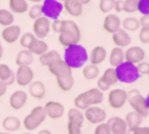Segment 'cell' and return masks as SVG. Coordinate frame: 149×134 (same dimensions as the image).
Listing matches in <instances>:
<instances>
[{"instance_id":"obj_9","label":"cell","mask_w":149,"mask_h":134,"mask_svg":"<svg viewBox=\"0 0 149 134\" xmlns=\"http://www.w3.org/2000/svg\"><path fill=\"white\" fill-rule=\"evenodd\" d=\"M63 8V5L58 0H45L42 5V12L45 17L56 20L58 19Z\"/></svg>"},{"instance_id":"obj_18","label":"cell","mask_w":149,"mask_h":134,"mask_svg":"<svg viewBox=\"0 0 149 134\" xmlns=\"http://www.w3.org/2000/svg\"><path fill=\"white\" fill-rule=\"evenodd\" d=\"M21 28L18 25H10L2 31V38L6 43L13 44L20 37Z\"/></svg>"},{"instance_id":"obj_32","label":"cell","mask_w":149,"mask_h":134,"mask_svg":"<svg viewBox=\"0 0 149 134\" xmlns=\"http://www.w3.org/2000/svg\"><path fill=\"white\" fill-rule=\"evenodd\" d=\"M61 59V55L57 50H48L45 54L40 56L39 61L40 64L43 66H49L51 63L54 61Z\"/></svg>"},{"instance_id":"obj_60","label":"cell","mask_w":149,"mask_h":134,"mask_svg":"<svg viewBox=\"0 0 149 134\" xmlns=\"http://www.w3.org/2000/svg\"><path fill=\"white\" fill-rule=\"evenodd\" d=\"M2 133H1V132H0V134H2Z\"/></svg>"},{"instance_id":"obj_19","label":"cell","mask_w":149,"mask_h":134,"mask_svg":"<svg viewBox=\"0 0 149 134\" xmlns=\"http://www.w3.org/2000/svg\"><path fill=\"white\" fill-rule=\"evenodd\" d=\"M121 21L116 15L110 14L105 17L102 24L103 30L110 34H114L120 29Z\"/></svg>"},{"instance_id":"obj_41","label":"cell","mask_w":149,"mask_h":134,"mask_svg":"<svg viewBox=\"0 0 149 134\" xmlns=\"http://www.w3.org/2000/svg\"><path fill=\"white\" fill-rule=\"evenodd\" d=\"M138 38L141 43L147 45L149 42V27H142L139 32Z\"/></svg>"},{"instance_id":"obj_56","label":"cell","mask_w":149,"mask_h":134,"mask_svg":"<svg viewBox=\"0 0 149 134\" xmlns=\"http://www.w3.org/2000/svg\"><path fill=\"white\" fill-rule=\"evenodd\" d=\"M126 134H131V133H130V131H127V133H126Z\"/></svg>"},{"instance_id":"obj_27","label":"cell","mask_w":149,"mask_h":134,"mask_svg":"<svg viewBox=\"0 0 149 134\" xmlns=\"http://www.w3.org/2000/svg\"><path fill=\"white\" fill-rule=\"evenodd\" d=\"M34 55L28 49L21 50L16 56L15 62L18 67L19 66H30L34 62Z\"/></svg>"},{"instance_id":"obj_38","label":"cell","mask_w":149,"mask_h":134,"mask_svg":"<svg viewBox=\"0 0 149 134\" xmlns=\"http://www.w3.org/2000/svg\"><path fill=\"white\" fill-rule=\"evenodd\" d=\"M116 0H100L99 2V10L103 14H107L113 10L114 3Z\"/></svg>"},{"instance_id":"obj_52","label":"cell","mask_w":149,"mask_h":134,"mask_svg":"<svg viewBox=\"0 0 149 134\" xmlns=\"http://www.w3.org/2000/svg\"><path fill=\"white\" fill-rule=\"evenodd\" d=\"M2 56H3V47H2V44L0 42V59H2Z\"/></svg>"},{"instance_id":"obj_1","label":"cell","mask_w":149,"mask_h":134,"mask_svg":"<svg viewBox=\"0 0 149 134\" xmlns=\"http://www.w3.org/2000/svg\"><path fill=\"white\" fill-rule=\"evenodd\" d=\"M81 39V30L78 25L71 20H63L58 42L65 47L78 45Z\"/></svg>"},{"instance_id":"obj_16","label":"cell","mask_w":149,"mask_h":134,"mask_svg":"<svg viewBox=\"0 0 149 134\" xmlns=\"http://www.w3.org/2000/svg\"><path fill=\"white\" fill-rule=\"evenodd\" d=\"M44 108L46 116L52 119H61L65 112V107L61 103L50 101L46 103Z\"/></svg>"},{"instance_id":"obj_57","label":"cell","mask_w":149,"mask_h":134,"mask_svg":"<svg viewBox=\"0 0 149 134\" xmlns=\"http://www.w3.org/2000/svg\"><path fill=\"white\" fill-rule=\"evenodd\" d=\"M2 134H12V133H3Z\"/></svg>"},{"instance_id":"obj_17","label":"cell","mask_w":149,"mask_h":134,"mask_svg":"<svg viewBox=\"0 0 149 134\" xmlns=\"http://www.w3.org/2000/svg\"><path fill=\"white\" fill-rule=\"evenodd\" d=\"M28 101V95L24 91L18 90L10 95L9 104L13 110L19 111L23 108Z\"/></svg>"},{"instance_id":"obj_55","label":"cell","mask_w":149,"mask_h":134,"mask_svg":"<svg viewBox=\"0 0 149 134\" xmlns=\"http://www.w3.org/2000/svg\"><path fill=\"white\" fill-rule=\"evenodd\" d=\"M22 134H32V133H29V132H26V133H23Z\"/></svg>"},{"instance_id":"obj_4","label":"cell","mask_w":149,"mask_h":134,"mask_svg":"<svg viewBox=\"0 0 149 134\" xmlns=\"http://www.w3.org/2000/svg\"><path fill=\"white\" fill-rule=\"evenodd\" d=\"M127 102L134 111L138 113L142 118L148 116V98L146 99L138 90L132 89L127 92Z\"/></svg>"},{"instance_id":"obj_35","label":"cell","mask_w":149,"mask_h":134,"mask_svg":"<svg viewBox=\"0 0 149 134\" xmlns=\"http://www.w3.org/2000/svg\"><path fill=\"white\" fill-rule=\"evenodd\" d=\"M122 27L125 31H135L140 27L139 19L134 17H127L122 22Z\"/></svg>"},{"instance_id":"obj_58","label":"cell","mask_w":149,"mask_h":134,"mask_svg":"<svg viewBox=\"0 0 149 134\" xmlns=\"http://www.w3.org/2000/svg\"><path fill=\"white\" fill-rule=\"evenodd\" d=\"M41 1H42V0H37V2H41ZM43 1H45V0H43Z\"/></svg>"},{"instance_id":"obj_42","label":"cell","mask_w":149,"mask_h":134,"mask_svg":"<svg viewBox=\"0 0 149 134\" xmlns=\"http://www.w3.org/2000/svg\"><path fill=\"white\" fill-rule=\"evenodd\" d=\"M137 10L142 15H149V0H139Z\"/></svg>"},{"instance_id":"obj_25","label":"cell","mask_w":149,"mask_h":134,"mask_svg":"<svg viewBox=\"0 0 149 134\" xmlns=\"http://www.w3.org/2000/svg\"><path fill=\"white\" fill-rule=\"evenodd\" d=\"M0 81L7 86H10L15 82V74L8 65L0 64Z\"/></svg>"},{"instance_id":"obj_21","label":"cell","mask_w":149,"mask_h":134,"mask_svg":"<svg viewBox=\"0 0 149 134\" xmlns=\"http://www.w3.org/2000/svg\"><path fill=\"white\" fill-rule=\"evenodd\" d=\"M112 40L116 47H127L131 42V38L124 29H119L112 34Z\"/></svg>"},{"instance_id":"obj_37","label":"cell","mask_w":149,"mask_h":134,"mask_svg":"<svg viewBox=\"0 0 149 134\" xmlns=\"http://www.w3.org/2000/svg\"><path fill=\"white\" fill-rule=\"evenodd\" d=\"M139 0H125L123 2V11L127 14H133L137 11Z\"/></svg>"},{"instance_id":"obj_30","label":"cell","mask_w":149,"mask_h":134,"mask_svg":"<svg viewBox=\"0 0 149 134\" xmlns=\"http://www.w3.org/2000/svg\"><path fill=\"white\" fill-rule=\"evenodd\" d=\"M48 49H49V46H48L47 43L41 39H37V38L31 42V44L28 47V50L33 55H37L39 56L48 51Z\"/></svg>"},{"instance_id":"obj_53","label":"cell","mask_w":149,"mask_h":134,"mask_svg":"<svg viewBox=\"0 0 149 134\" xmlns=\"http://www.w3.org/2000/svg\"><path fill=\"white\" fill-rule=\"evenodd\" d=\"M68 134H82L81 133V131H79V132H72V133H68Z\"/></svg>"},{"instance_id":"obj_43","label":"cell","mask_w":149,"mask_h":134,"mask_svg":"<svg viewBox=\"0 0 149 134\" xmlns=\"http://www.w3.org/2000/svg\"><path fill=\"white\" fill-rule=\"evenodd\" d=\"M137 71L140 75H148L149 74V64L147 62H142L138 63L136 65Z\"/></svg>"},{"instance_id":"obj_23","label":"cell","mask_w":149,"mask_h":134,"mask_svg":"<svg viewBox=\"0 0 149 134\" xmlns=\"http://www.w3.org/2000/svg\"><path fill=\"white\" fill-rule=\"evenodd\" d=\"M107 58V50L102 46H96L90 52L89 56L90 64L98 66Z\"/></svg>"},{"instance_id":"obj_28","label":"cell","mask_w":149,"mask_h":134,"mask_svg":"<svg viewBox=\"0 0 149 134\" xmlns=\"http://www.w3.org/2000/svg\"><path fill=\"white\" fill-rule=\"evenodd\" d=\"M142 119H143V118L138 113L135 112V111H130L126 114L124 120L125 122L127 130L130 131V130L134 129L136 127H140L142 122Z\"/></svg>"},{"instance_id":"obj_44","label":"cell","mask_w":149,"mask_h":134,"mask_svg":"<svg viewBox=\"0 0 149 134\" xmlns=\"http://www.w3.org/2000/svg\"><path fill=\"white\" fill-rule=\"evenodd\" d=\"M94 134H111V132L107 123H101L95 127Z\"/></svg>"},{"instance_id":"obj_36","label":"cell","mask_w":149,"mask_h":134,"mask_svg":"<svg viewBox=\"0 0 149 134\" xmlns=\"http://www.w3.org/2000/svg\"><path fill=\"white\" fill-rule=\"evenodd\" d=\"M14 21V17L11 12L5 9L0 10V25L8 27L11 25Z\"/></svg>"},{"instance_id":"obj_20","label":"cell","mask_w":149,"mask_h":134,"mask_svg":"<svg viewBox=\"0 0 149 134\" xmlns=\"http://www.w3.org/2000/svg\"><path fill=\"white\" fill-rule=\"evenodd\" d=\"M107 124L110 127L111 134H126L128 131L125 120L118 116L110 118Z\"/></svg>"},{"instance_id":"obj_40","label":"cell","mask_w":149,"mask_h":134,"mask_svg":"<svg viewBox=\"0 0 149 134\" xmlns=\"http://www.w3.org/2000/svg\"><path fill=\"white\" fill-rule=\"evenodd\" d=\"M42 14V5H33L29 11V17L32 20H36L38 18L41 17Z\"/></svg>"},{"instance_id":"obj_24","label":"cell","mask_w":149,"mask_h":134,"mask_svg":"<svg viewBox=\"0 0 149 134\" xmlns=\"http://www.w3.org/2000/svg\"><path fill=\"white\" fill-rule=\"evenodd\" d=\"M63 6L66 11L72 16H79L83 12V5L78 0H65Z\"/></svg>"},{"instance_id":"obj_49","label":"cell","mask_w":149,"mask_h":134,"mask_svg":"<svg viewBox=\"0 0 149 134\" xmlns=\"http://www.w3.org/2000/svg\"><path fill=\"white\" fill-rule=\"evenodd\" d=\"M7 87L8 86L5 83L0 81V98L5 95L6 91H7Z\"/></svg>"},{"instance_id":"obj_7","label":"cell","mask_w":149,"mask_h":134,"mask_svg":"<svg viewBox=\"0 0 149 134\" xmlns=\"http://www.w3.org/2000/svg\"><path fill=\"white\" fill-rule=\"evenodd\" d=\"M68 133L79 132L83 127L84 116L77 108H71L67 113Z\"/></svg>"},{"instance_id":"obj_59","label":"cell","mask_w":149,"mask_h":134,"mask_svg":"<svg viewBox=\"0 0 149 134\" xmlns=\"http://www.w3.org/2000/svg\"><path fill=\"white\" fill-rule=\"evenodd\" d=\"M59 1H61V2H64L65 0H59Z\"/></svg>"},{"instance_id":"obj_47","label":"cell","mask_w":149,"mask_h":134,"mask_svg":"<svg viewBox=\"0 0 149 134\" xmlns=\"http://www.w3.org/2000/svg\"><path fill=\"white\" fill-rule=\"evenodd\" d=\"M139 22L142 27H149V15H142Z\"/></svg>"},{"instance_id":"obj_39","label":"cell","mask_w":149,"mask_h":134,"mask_svg":"<svg viewBox=\"0 0 149 134\" xmlns=\"http://www.w3.org/2000/svg\"><path fill=\"white\" fill-rule=\"evenodd\" d=\"M36 39V37L34 35L31 33H26L24 34L22 36L20 37L19 39V44L23 48L28 49L31 42Z\"/></svg>"},{"instance_id":"obj_15","label":"cell","mask_w":149,"mask_h":134,"mask_svg":"<svg viewBox=\"0 0 149 134\" xmlns=\"http://www.w3.org/2000/svg\"><path fill=\"white\" fill-rule=\"evenodd\" d=\"M146 58L145 50L138 46H133L129 47L125 51V62L133 65H137L142 62Z\"/></svg>"},{"instance_id":"obj_13","label":"cell","mask_w":149,"mask_h":134,"mask_svg":"<svg viewBox=\"0 0 149 134\" xmlns=\"http://www.w3.org/2000/svg\"><path fill=\"white\" fill-rule=\"evenodd\" d=\"M50 31V22L48 18L41 16L36 19L33 25L34 36L38 39H44Z\"/></svg>"},{"instance_id":"obj_10","label":"cell","mask_w":149,"mask_h":134,"mask_svg":"<svg viewBox=\"0 0 149 134\" xmlns=\"http://www.w3.org/2000/svg\"><path fill=\"white\" fill-rule=\"evenodd\" d=\"M108 104L113 109H120L127 102V91L122 89H113L109 92Z\"/></svg>"},{"instance_id":"obj_14","label":"cell","mask_w":149,"mask_h":134,"mask_svg":"<svg viewBox=\"0 0 149 134\" xmlns=\"http://www.w3.org/2000/svg\"><path fill=\"white\" fill-rule=\"evenodd\" d=\"M49 73L55 76L56 79L72 74V68L63 59H58L47 66Z\"/></svg>"},{"instance_id":"obj_11","label":"cell","mask_w":149,"mask_h":134,"mask_svg":"<svg viewBox=\"0 0 149 134\" xmlns=\"http://www.w3.org/2000/svg\"><path fill=\"white\" fill-rule=\"evenodd\" d=\"M34 74L29 66H19L15 74V82L20 87H26L33 82Z\"/></svg>"},{"instance_id":"obj_12","label":"cell","mask_w":149,"mask_h":134,"mask_svg":"<svg viewBox=\"0 0 149 134\" xmlns=\"http://www.w3.org/2000/svg\"><path fill=\"white\" fill-rule=\"evenodd\" d=\"M84 118L87 122L93 124L103 123L107 118V113L102 107L97 106H91L85 110Z\"/></svg>"},{"instance_id":"obj_26","label":"cell","mask_w":149,"mask_h":134,"mask_svg":"<svg viewBox=\"0 0 149 134\" xmlns=\"http://www.w3.org/2000/svg\"><path fill=\"white\" fill-rule=\"evenodd\" d=\"M125 62V51L121 47H115L112 49L109 56V63L114 68Z\"/></svg>"},{"instance_id":"obj_6","label":"cell","mask_w":149,"mask_h":134,"mask_svg":"<svg viewBox=\"0 0 149 134\" xmlns=\"http://www.w3.org/2000/svg\"><path fill=\"white\" fill-rule=\"evenodd\" d=\"M46 119V114L42 106H37L23 119V126L27 131H32L40 127Z\"/></svg>"},{"instance_id":"obj_29","label":"cell","mask_w":149,"mask_h":134,"mask_svg":"<svg viewBox=\"0 0 149 134\" xmlns=\"http://www.w3.org/2000/svg\"><path fill=\"white\" fill-rule=\"evenodd\" d=\"M2 126L8 133H13L18 131L21 127V122L19 118L14 116H9L2 121Z\"/></svg>"},{"instance_id":"obj_51","label":"cell","mask_w":149,"mask_h":134,"mask_svg":"<svg viewBox=\"0 0 149 134\" xmlns=\"http://www.w3.org/2000/svg\"><path fill=\"white\" fill-rule=\"evenodd\" d=\"M78 1H79L80 3L82 5H87L90 2V0H78Z\"/></svg>"},{"instance_id":"obj_3","label":"cell","mask_w":149,"mask_h":134,"mask_svg":"<svg viewBox=\"0 0 149 134\" xmlns=\"http://www.w3.org/2000/svg\"><path fill=\"white\" fill-rule=\"evenodd\" d=\"M103 92L98 88H91L74 98V104L79 111H85L91 106L101 104L103 101Z\"/></svg>"},{"instance_id":"obj_48","label":"cell","mask_w":149,"mask_h":134,"mask_svg":"<svg viewBox=\"0 0 149 134\" xmlns=\"http://www.w3.org/2000/svg\"><path fill=\"white\" fill-rule=\"evenodd\" d=\"M123 2L124 1H122V0H116V1H115L113 9H115L116 12L120 13V12L123 11Z\"/></svg>"},{"instance_id":"obj_5","label":"cell","mask_w":149,"mask_h":134,"mask_svg":"<svg viewBox=\"0 0 149 134\" xmlns=\"http://www.w3.org/2000/svg\"><path fill=\"white\" fill-rule=\"evenodd\" d=\"M115 69L118 80L122 83L132 84L136 82L141 76L135 65L128 62H124Z\"/></svg>"},{"instance_id":"obj_22","label":"cell","mask_w":149,"mask_h":134,"mask_svg":"<svg viewBox=\"0 0 149 134\" xmlns=\"http://www.w3.org/2000/svg\"><path fill=\"white\" fill-rule=\"evenodd\" d=\"M29 93L34 99H42L46 94V86L41 81H33L29 85Z\"/></svg>"},{"instance_id":"obj_2","label":"cell","mask_w":149,"mask_h":134,"mask_svg":"<svg viewBox=\"0 0 149 134\" xmlns=\"http://www.w3.org/2000/svg\"><path fill=\"white\" fill-rule=\"evenodd\" d=\"M89 55L86 48L78 44L66 47L63 60L72 69H79L88 61Z\"/></svg>"},{"instance_id":"obj_45","label":"cell","mask_w":149,"mask_h":134,"mask_svg":"<svg viewBox=\"0 0 149 134\" xmlns=\"http://www.w3.org/2000/svg\"><path fill=\"white\" fill-rule=\"evenodd\" d=\"M130 131L131 134H149V128L148 127H138Z\"/></svg>"},{"instance_id":"obj_8","label":"cell","mask_w":149,"mask_h":134,"mask_svg":"<svg viewBox=\"0 0 149 134\" xmlns=\"http://www.w3.org/2000/svg\"><path fill=\"white\" fill-rule=\"evenodd\" d=\"M119 82L116 71L114 67H110L105 70L104 74L97 81V88L102 92L108 91L109 89Z\"/></svg>"},{"instance_id":"obj_50","label":"cell","mask_w":149,"mask_h":134,"mask_svg":"<svg viewBox=\"0 0 149 134\" xmlns=\"http://www.w3.org/2000/svg\"><path fill=\"white\" fill-rule=\"evenodd\" d=\"M37 134H52V133L51 131H49V130L42 129V130H40L39 132L37 133Z\"/></svg>"},{"instance_id":"obj_46","label":"cell","mask_w":149,"mask_h":134,"mask_svg":"<svg viewBox=\"0 0 149 134\" xmlns=\"http://www.w3.org/2000/svg\"><path fill=\"white\" fill-rule=\"evenodd\" d=\"M62 21L63 20H59V19H56L54 20V22L52 24V28L53 31L54 33L59 34L61 29V25H62Z\"/></svg>"},{"instance_id":"obj_34","label":"cell","mask_w":149,"mask_h":134,"mask_svg":"<svg viewBox=\"0 0 149 134\" xmlns=\"http://www.w3.org/2000/svg\"><path fill=\"white\" fill-rule=\"evenodd\" d=\"M82 74H83L84 79L88 81H91L98 77L100 74V69L97 65L90 64L84 67Z\"/></svg>"},{"instance_id":"obj_31","label":"cell","mask_w":149,"mask_h":134,"mask_svg":"<svg viewBox=\"0 0 149 134\" xmlns=\"http://www.w3.org/2000/svg\"><path fill=\"white\" fill-rule=\"evenodd\" d=\"M56 80L58 87L63 92H69L71 91L74 84L72 74H69L62 77L57 78Z\"/></svg>"},{"instance_id":"obj_33","label":"cell","mask_w":149,"mask_h":134,"mask_svg":"<svg viewBox=\"0 0 149 134\" xmlns=\"http://www.w3.org/2000/svg\"><path fill=\"white\" fill-rule=\"evenodd\" d=\"M9 8L15 14H22L26 13L29 8L26 0H9Z\"/></svg>"},{"instance_id":"obj_54","label":"cell","mask_w":149,"mask_h":134,"mask_svg":"<svg viewBox=\"0 0 149 134\" xmlns=\"http://www.w3.org/2000/svg\"><path fill=\"white\" fill-rule=\"evenodd\" d=\"M30 2H37V0H29Z\"/></svg>"}]
</instances>
